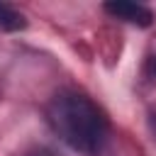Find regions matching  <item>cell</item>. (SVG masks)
Masks as SVG:
<instances>
[{"instance_id":"3957f363","label":"cell","mask_w":156,"mask_h":156,"mask_svg":"<svg viewBox=\"0 0 156 156\" xmlns=\"http://www.w3.org/2000/svg\"><path fill=\"white\" fill-rule=\"evenodd\" d=\"M27 27V20L22 12H17L15 7L0 2V32H20Z\"/></svg>"},{"instance_id":"6da1fadb","label":"cell","mask_w":156,"mask_h":156,"mask_svg":"<svg viewBox=\"0 0 156 156\" xmlns=\"http://www.w3.org/2000/svg\"><path fill=\"white\" fill-rule=\"evenodd\" d=\"M46 119L54 134L83 156L100 154L107 141V117L83 93H56L46 107Z\"/></svg>"},{"instance_id":"7a4b0ae2","label":"cell","mask_w":156,"mask_h":156,"mask_svg":"<svg viewBox=\"0 0 156 156\" xmlns=\"http://www.w3.org/2000/svg\"><path fill=\"white\" fill-rule=\"evenodd\" d=\"M102 10L117 20H124V22H132L139 27H149L154 22V12L139 2H105Z\"/></svg>"}]
</instances>
